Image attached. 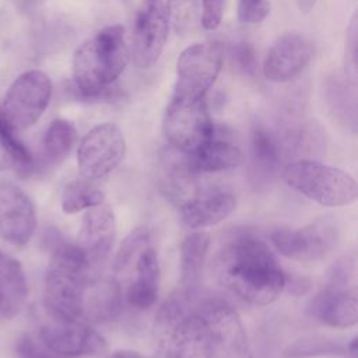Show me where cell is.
Listing matches in <instances>:
<instances>
[{
  "label": "cell",
  "instance_id": "obj_1",
  "mask_svg": "<svg viewBox=\"0 0 358 358\" xmlns=\"http://www.w3.org/2000/svg\"><path fill=\"white\" fill-rule=\"evenodd\" d=\"M217 281L245 302L264 306L281 295L285 274L270 246L250 232L229 238L214 260Z\"/></svg>",
  "mask_w": 358,
  "mask_h": 358
},
{
  "label": "cell",
  "instance_id": "obj_2",
  "mask_svg": "<svg viewBox=\"0 0 358 358\" xmlns=\"http://www.w3.org/2000/svg\"><path fill=\"white\" fill-rule=\"evenodd\" d=\"M45 241L50 248V260L45 273V309L55 320H81L91 263L78 245L66 242L56 231H49Z\"/></svg>",
  "mask_w": 358,
  "mask_h": 358
},
{
  "label": "cell",
  "instance_id": "obj_3",
  "mask_svg": "<svg viewBox=\"0 0 358 358\" xmlns=\"http://www.w3.org/2000/svg\"><path fill=\"white\" fill-rule=\"evenodd\" d=\"M130 57L122 25H109L85 39L73 55L74 87L84 99L108 98V87L124 71Z\"/></svg>",
  "mask_w": 358,
  "mask_h": 358
},
{
  "label": "cell",
  "instance_id": "obj_4",
  "mask_svg": "<svg viewBox=\"0 0 358 358\" xmlns=\"http://www.w3.org/2000/svg\"><path fill=\"white\" fill-rule=\"evenodd\" d=\"M285 183L324 207H341L357 200V182L345 171L316 159L291 161L282 168Z\"/></svg>",
  "mask_w": 358,
  "mask_h": 358
},
{
  "label": "cell",
  "instance_id": "obj_5",
  "mask_svg": "<svg viewBox=\"0 0 358 358\" xmlns=\"http://www.w3.org/2000/svg\"><path fill=\"white\" fill-rule=\"evenodd\" d=\"M52 88L49 76L42 70L20 74L0 102L3 122L17 134L35 124L50 102Z\"/></svg>",
  "mask_w": 358,
  "mask_h": 358
},
{
  "label": "cell",
  "instance_id": "obj_6",
  "mask_svg": "<svg viewBox=\"0 0 358 358\" xmlns=\"http://www.w3.org/2000/svg\"><path fill=\"white\" fill-rule=\"evenodd\" d=\"M169 145L182 152H192L214 134V124L204 98L172 95L162 120Z\"/></svg>",
  "mask_w": 358,
  "mask_h": 358
},
{
  "label": "cell",
  "instance_id": "obj_7",
  "mask_svg": "<svg viewBox=\"0 0 358 358\" xmlns=\"http://www.w3.org/2000/svg\"><path fill=\"white\" fill-rule=\"evenodd\" d=\"M224 62V46L218 41H207L186 48L176 60L173 95L204 98L218 77Z\"/></svg>",
  "mask_w": 358,
  "mask_h": 358
},
{
  "label": "cell",
  "instance_id": "obj_8",
  "mask_svg": "<svg viewBox=\"0 0 358 358\" xmlns=\"http://www.w3.org/2000/svg\"><path fill=\"white\" fill-rule=\"evenodd\" d=\"M274 249L292 260L317 262L324 259L338 242L337 224L326 217L298 228H277L270 234Z\"/></svg>",
  "mask_w": 358,
  "mask_h": 358
},
{
  "label": "cell",
  "instance_id": "obj_9",
  "mask_svg": "<svg viewBox=\"0 0 358 358\" xmlns=\"http://www.w3.org/2000/svg\"><path fill=\"white\" fill-rule=\"evenodd\" d=\"M126 141L115 123L94 126L80 141L77 165L83 178L96 180L110 173L123 159Z\"/></svg>",
  "mask_w": 358,
  "mask_h": 358
},
{
  "label": "cell",
  "instance_id": "obj_10",
  "mask_svg": "<svg viewBox=\"0 0 358 358\" xmlns=\"http://www.w3.org/2000/svg\"><path fill=\"white\" fill-rule=\"evenodd\" d=\"M201 315L207 323L213 358H252L245 326L229 303L208 301Z\"/></svg>",
  "mask_w": 358,
  "mask_h": 358
},
{
  "label": "cell",
  "instance_id": "obj_11",
  "mask_svg": "<svg viewBox=\"0 0 358 358\" xmlns=\"http://www.w3.org/2000/svg\"><path fill=\"white\" fill-rule=\"evenodd\" d=\"M59 358L101 357L106 351L105 338L81 320H55L43 323L35 334Z\"/></svg>",
  "mask_w": 358,
  "mask_h": 358
},
{
  "label": "cell",
  "instance_id": "obj_12",
  "mask_svg": "<svg viewBox=\"0 0 358 358\" xmlns=\"http://www.w3.org/2000/svg\"><path fill=\"white\" fill-rule=\"evenodd\" d=\"M169 21L164 0H141L133 28L131 57L138 69H150L159 59L168 38Z\"/></svg>",
  "mask_w": 358,
  "mask_h": 358
},
{
  "label": "cell",
  "instance_id": "obj_13",
  "mask_svg": "<svg viewBox=\"0 0 358 358\" xmlns=\"http://www.w3.org/2000/svg\"><path fill=\"white\" fill-rule=\"evenodd\" d=\"M36 228V214L31 199L14 183L0 182V238L22 246Z\"/></svg>",
  "mask_w": 358,
  "mask_h": 358
},
{
  "label": "cell",
  "instance_id": "obj_14",
  "mask_svg": "<svg viewBox=\"0 0 358 358\" xmlns=\"http://www.w3.org/2000/svg\"><path fill=\"white\" fill-rule=\"evenodd\" d=\"M313 48L310 41L296 32L280 36L266 55L263 74L268 81L284 83L296 77L310 62Z\"/></svg>",
  "mask_w": 358,
  "mask_h": 358
},
{
  "label": "cell",
  "instance_id": "obj_15",
  "mask_svg": "<svg viewBox=\"0 0 358 358\" xmlns=\"http://www.w3.org/2000/svg\"><path fill=\"white\" fill-rule=\"evenodd\" d=\"M236 207L235 196L224 189L197 190L179 206L182 222L192 229L215 225L224 221Z\"/></svg>",
  "mask_w": 358,
  "mask_h": 358
},
{
  "label": "cell",
  "instance_id": "obj_16",
  "mask_svg": "<svg viewBox=\"0 0 358 358\" xmlns=\"http://www.w3.org/2000/svg\"><path fill=\"white\" fill-rule=\"evenodd\" d=\"M116 221L108 204H98L87 210L77 236V245L85 252L90 263L103 260L113 245Z\"/></svg>",
  "mask_w": 358,
  "mask_h": 358
},
{
  "label": "cell",
  "instance_id": "obj_17",
  "mask_svg": "<svg viewBox=\"0 0 358 358\" xmlns=\"http://www.w3.org/2000/svg\"><path fill=\"white\" fill-rule=\"evenodd\" d=\"M309 312L316 320L329 327L347 329L354 326L358 320L357 287L334 288L324 285L312 299Z\"/></svg>",
  "mask_w": 358,
  "mask_h": 358
},
{
  "label": "cell",
  "instance_id": "obj_18",
  "mask_svg": "<svg viewBox=\"0 0 358 358\" xmlns=\"http://www.w3.org/2000/svg\"><path fill=\"white\" fill-rule=\"evenodd\" d=\"M165 358H213L206 319L187 313L169 331Z\"/></svg>",
  "mask_w": 358,
  "mask_h": 358
},
{
  "label": "cell",
  "instance_id": "obj_19",
  "mask_svg": "<svg viewBox=\"0 0 358 358\" xmlns=\"http://www.w3.org/2000/svg\"><path fill=\"white\" fill-rule=\"evenodd\" d=\"M123 308L120 285L110 277L90 280L83 298L81 319L90 323H108L115 320Z\"/></svg>",
  "mask_w": 358,
  "mask_h": 358
},
{
  "label": "cell",
  "instance_id": "obj_20",
  "mask_svg": "<svg viewBox=\"0 0 358 358\" xmlns=\"http://www.w3.org/2000/svg\"><path fill=\"white\" fill-rule=\"evenodd\" d=\"M282 151L278 137L266 127L257 126L250 140V179L255 186L273 182L281 168Z\"/></svg>",
  "mask_w": 358,
  "mask_h": 358
},
{
  "label": "cell",
  "instance_id": "obj_21",
  "mask_svg": "<svg viewBox=\"0 0 358 358\" xmlns=\"http://www.w3.org/2000/svg\"><path fill=\"white\" fill-rule=\"evenodd\" d=\"M192 171L196 175L214 173L238 166L243 161L239 145L227 137L214 134L192 152H186Z\"/></svg>",
  "mask_w": 358,
  "mask_h": 358
},
{
  "label": "cell",
  "instance_id": "obj_22",
  "mask_svg": "<svg viewBox=\"0 0 358 358\" xmlns=\"http://www.w3.org/2000/svg\"><path fill=\"white\" fill-rule=\"evenodd\" d=\"M161 162L162 189L171 201L180 206L199 190L196 186L197 175L190 168L187 154L172 147L162 152Z\"/></svg>",
  "mask_w": 358,
  "mask_h": 358
},
{
  "label": "cell",
  "instance_id": "obj_23",
  "mask_svg": "<svg viewBox=\"0 0 358 358\" xmlns=\"http://www.w3.org/2000/svg\"><path fill=\"white\" fill-rule=\"evenodd\" d=\"M28 296V284L21 263L0 249V320L18 315Z\"/></svg>",
  "mask_w": 358,
  "mask_h": 358
},
{
  "label": "cell",
  "instance_id": "obj_24",
  "mask_svg": "<svg viewBox=\"0 0 358 358\" xmlns=\"http://www.w3.org/2000/svg\"><path fill=\"white\" fill-rule=\"evenodd\" d=\"M134 278L127 288L126 299L137 310L151 308L158 296L159 263L157 252L148 246L136 259Z\"/></svg>",
  "mask_w": 358,
  "mask_h": 358
},
{
  "label": "cell",
  "instance_id": "obj_25",
  "mask_svg": "<svg viewBox=\"0 0 358 358\" xmlns=\"http://www.w3.org/2000/svg\"><path fill=\"white\" fill-rule=\"evenodd\" d=\"M210 246L207 232H192L180 243V292L193 299L199 291L203 266Z\"/></svg>",
  "mask_w": 358,
  "mask_h": 358
},
{
  "label": "cell",
  "instance_id": "obj_26",
  "mask_svg": "<svg viewBox=\"0 0 358 358\" xmlns=\"http://www.w3.org/2000/svg\"><path fill=\"white\" fill-rule=\"evenodd\" d=\"M77 140V131L66 119L53 120L45 131L42 141L41 166L53 168L63 162Z\"/></svg>",
  "mask_w": 358,
  "mask_h": 358
},
{
  "label": "cell",
  "instance_id": "obj_27",
  "mask_svg": "<svg viewBox=\"0 0 358 358\" xmlns=\"http://www.w3.org/2000/svg\"><path fill=\"white\" fill-rule=\"evenodd\" d=\"M105 194L92 180L85 178L73 179L66 183L62 192V208L66 214H76L103 203Z\"/></svg>",
  "mask_w": 358,
  "mask_h": 358
},
{
  "label": "cell",
  "instance_id": "obj_28",
  "mask_svg": "<svg viewBox=\"0 0 358 358\" xmlns=\"http://www.w3.org/2000/svg\"><path fill=\"white\" fill-rule=\"evenodd\" d=\"M343 354H347V347L323 336H306L298 338L284 350V358H312Z\"/></svg>",
  "mask_w": 358,
  "mask_h": 358
},
{
  "label": "cell",
  "instance_id": "obj_29",
  "mask_svg": "<svg viewBox=\"0 0 358 358\" xmlns=\"http://www.w3.org/2000/svg\"><path fill=\"white\" fill-rule=\"evenodd\" d=\"M151 235L148 228L138 227L134 228L120 243L116 256L113 259V270L115 271H124L138 255L150 246Z\"/></svg>",
  "mask_w": 358,
  "mask_h": 358
},
{
  "label": "cell",
  "instance_id": "obj_30",
  "mask_svg": "<svg viewBox=\"0 0 358 358\" xmlns=\"http://www.w3.org/2000/svg\"><path fill=\"white\" fill-rule=\"evenodd\" d=\"M165 11L178 34L192 29L200 17L199 0H166Z\"/></svg>",
  "mask_w": 358,
  "mask_h": 358
},
{
  "label": "cell",
  "instance_id": "obj_31",
  "mask_svg": "<svg viewBox=\"0 0 358 358\" xmlns=\"http://www.w3.org/2000/svg\"><path fill=\"white\" fill-rule=\"evenodd\" d=\"M355 255L348 253L341 256L329 270L327 278H326V287H334V288H345L354 285V277H355Z\"/></svg>",
  "mask_w": 358,
  "mask_h": 358
},
{
  "label": "cell",
  "instance_id": "obj_32",
  "mask_svg": "<svg viewBox=\"0 0 358 358\" xmlns=\"http://www.w3.org/2000/svg\"><path fill=\"white\" fill-rule=\"evenodd\" d=\"M333 90H336L334 91L336 94L331 96V101H330L331 105H333V109L354 130L355 129V122H357V119H355V96L348 95L345 84H343L340 81L336 83Z\"/></svg>",
  "mask_w": 358,
  "mask_h": 358
},
{
  "label": "cell",
  "instance_id": "obj_33",
  "mask_svg": "<svg viewBox=\"0 0 358 358\" xmlns=\"http://www.w3.org/2000/svg\"><path fill=\"white\" fill-rule=\"evenodd\" d=\"M270 14L268 0H239L238 18L242 24L256 25L263 22Z\"/></svg>",
  "mask_w": 358,
  "mask_h": 358
},
{
  "label": "cell",
  "instance_id": "obj_34",
  "mask_svg": "<svg viewBox=\"0 0 358 358\" xmlns=\"http://www.w3.org/2000/svg\"><path fill=\"white\" fill-rule=\"evenodd\" d=\"M357 14L352 15L350 25L347 28L345 36V78L355 85L357 83V43H358V27H357Z\"/></svg>",
  "mask_w": 358,
  "mask_h": 358
},
{
  "label": "cell",
  "instance_id": "obj_35",
  "mask_svg": "<svg viewBox=\"0 0 358 358\" xmlns=\"http://www.w3.org/2000/svg\"><path fill=\"white\" fill-rule=\"evenodd\" d=\"M232 63L245 76L253 77L257 70V59L253 48L246 42H238L231 46L229 50Z\"/></svg>",
  "mask_w": 358,
  "mask_h": 358
},
{
  "label": "cell",
  "instance_id": "obj_36",
  "mask_svg": "<svg viewBox=\"0 0 358 358\" xmlns=\"http://www.w3.org/2000/svg\"><path fill=\"white\" fill-rule=\"evenodd\" d=\"M17 354L21 358H59L52 354L35 334H24L17 343Z\"/></svg>",
  "mask_w": 358,
  "mask_h": 358
},
{
  "label": "cell",
  "instance_id": "obj_37",
  "mask_svg": "<svg viewBox=\"0 0 358 358\" xmlns=\"http://www.w3.org/2000/svg\"><path fill=\"white\" fill-rule=\"evenodd\" d=\"M227 0H201V25L207 31L218 28Z\"/></svg>",
  "mask_w": 358,
  "mask_h": 358
},
{
  "label": "cell",
  "instance_id": "obj_38",
  "mask_svg": "<svg viewBox=\"0 0 358 358\" xmlns=\"http://www.w3.org/2000/svg\"><path fill=\"white\" fill-rule=\"evenodd\" d=\"M7 169H14V161L0 136V171H7Z\"/></svg>",
  "mask_w": 358,
  "mask_h": 358
},
{
  "label": "cell",
  "instance_id": "obj_39",
  "mask_svg": "<svg viewBox=\"0 0 358 358\" xmlns=\"http://www.w3.org/2000/svg\"><path fill=\"white\" fill-rule=\"evenodd\" d=\"M105 358H143L138 352L130 350H117L108 354Z\"/></svg>",
  "mask_w": 358,
  "mask_h": 358
},
{
  "label": "cell",
  "instance_id": "obj_40",
  "mask_svg": "<svg viewBox=\"0 0 358 358\" xmlns=\"http://www.w3.org/2000/svg\"><path fill=\"white\" fill-rule=\"evenodd\" d=\"M315 3L316 0H296V4H298V8L302 11V13H309L313 7H315Z\"/></svg>",
  "mask_w": 358,
  "mask_h": 358
}]
</instances>
